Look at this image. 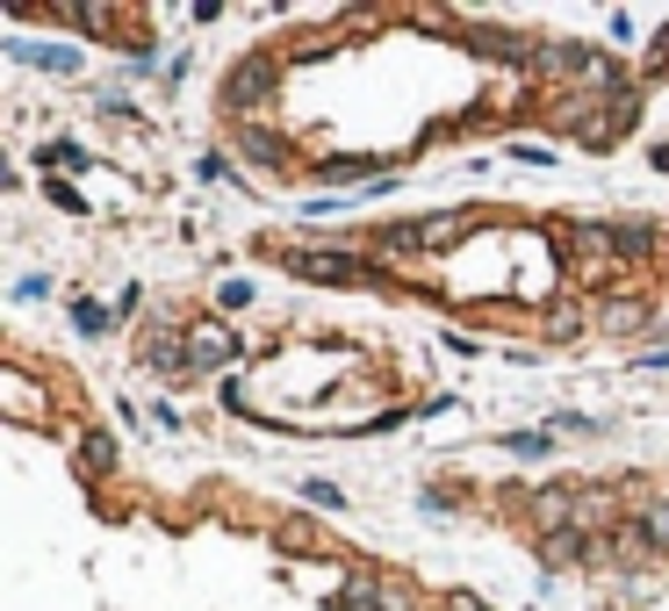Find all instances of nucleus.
<instances>
[{
    "label": "nucleus",
    "instance_id": "obj_23",
    "mask_svg": "<svg viewBox=\"0 0 669 611\" xmlns=\"http://www.w3.org/2000/svg\"><path fill=\"white\" fill-rule=\"evenodd\" d=\"M252 302V281H223V310H246Z\"/></svg>",
    "mask_w": 669,
    "mask_h": 611
},
{
    "label": "nucleus",
    "instance_id": "obj_26",
    "mask_svg": "<svg viewBox=\"0 0 669 611\" xmlns=\"http://www.w3.org/2000/svg\"><path fill=\"white\" fill-rule=\"evenodd\" d=\"M656 166H662V173H669V144H662V151H656Z\"/></svg>",
    "mask_w": 669,
    "mask_h": 611
},
{
    "label": "nucleus",
    "instance_id": "obj_3",
    "mask_svg": "<svg viewBox=\"0 0 669 611\" xmlns=\"http://www.w3.org/2000/svg\"><path fill=\"white\" fill-rule=\"evenodd\" d=\"M238 360V331L231 324H194L188 331V367L180 374H217V367Z\"/></svg>",
    "mask_w": 669,
    "mask_h": 611
},
{
    "label": "nucleus",
    "instance_id": "obj_6",
    "mask_svg": "<svg viewBox=\"0 0 669 611\" xmlns=\"http://www.w3.org/2000/svg\"><path fill=\"white\" fill-rule=\"evenodd\" d=\"M561 244H569L576 259H598V267H619V252H612V223H561Z\"/></svg>",
    "mask_w": 669,
    "mask_h": 611
},
{
    "label": "nucleus",
    "instance_id": "obj_11",
    "mask_svg": "<svg viewBox=\"0 0 669 611\" xmlns=\"http://www.w3.org/2000/svg\"><path fill=\"white\" fill-rule=\"evenodd\" d=\"M273 547H281V554H288V547H296V554H317L324 532H317L310 518H281V525H273Z\"/></svg>",
    "mask_w": 669,
    "mask_h": 611
},
{
    "label": "nucleus",
    "instance_id": "obj_14",
    "mask_svg": "<svg viewBox=\"0 0 669 611\" xmlns=\"http://www.w3.org/2000/svg\"><path fill=\"white\" fill-rule=\"evenodd\" d=\"M375 252H389V259L425 252V244H418V223H382V231H375Z\"/></svg>",
    "mask_w": 669,
    "mask_h": 611
},
{
    "label": "nucleus",
    "instance_id": "obj_7",
    "mask_svg": "<svg viewBox=\"0 0 669 611\" xmlns=\"http://www.w3.org/2000/svg\"><path fill=\"white\" fill-rule=\"evenodd\" d=\"M598 554V532H540V561L547 569H576Z\"/></svg>",
    "mask_w": 669,
    "mask_h": 611
},
{
    "label": "nucleus",
    "instance_id": "obj_27",
    "mask_svg": "<svg viewBox=\"0 0 669 611\" xmlns=\"http://www.w3.org/2000/svg\"><path fill=\"white\" fill-rule=\"evenodd\" d=\"M656 51H662V58H669V29H662V43H656Z\"/></svg>",
    "mask_w": 669,
    "mask_h": 611
},
{
    "label": "nucleus",
    "instance_id": "obj_2",
    "mask_svg": "<svg viewBox=\"0 0 669 611\" xmlns=\"http://www.w3.org/2000/svg\"><path fill=\"white\" fill-rule=\"evenodd\" d=\"M288 267H296L302 281H324V288H368V281H382V273H375L368 259H353V252H288Z\"/></svg>",
    "mask_w": 669,
    "mask_h": 611
},
{
    "label": "nucleus",
    "instance_id": "obj_24",
    "mask_svg": "<svg viewBox=\"0 0 669 611\" xmlns=\"http://www.w3.org/2000/svg\"><path fill=\"white\" fill-rule=\"evenodd\" d=\"M375 611H410V590H382V604Z\"/></svg>",
    "mask_w": 669,
    "mask_h": 611
},
{
    "label": "nucleus",
    "instance_id": "obj_25",
    "mask_svg": "<svg viewBox=\"0 0 669 611\" xmlns=\"http://www.w3.org/2000/svg\"><path fill=\"white\" fill-rule=\"evenodd\" d=\"M447 611H490V604H476V598H447Z\"/></svg>",
    "mask_w": 669,
    "mask_h": 611
},
{
    "label": "nucleus",
    "instance_id": "obj_16",
    "mask_svg": "<svg viewBox=\"0 0 669 611\" xmlns=\"http://www.w3.org/2000/svg\"><path fill=\"white\" fill-rule=\"evenodd\" d=\"M382 575H368V569H353V575H346V583H339V604H382Z\"/></svg>",
    "mask_w": 669,
    "mask_h": 611
},
{
    "label": "nucleus",
    "instance_id": "obj_22",
    "mask_svg": "<svg viewBox=\"0 0 669 611\" xmlns=\"http://www.w3.org/2000/svg\"><path fill=\"white\" fill-rule=\"evenodd\" d=\"M375 159H324V180H368Z\"/></svg>",
    "mask_w": 669,
    "mask_h": 611
},
{
    "label": "nucleus",
    "instance_id": "obj_19",
    "mask_svg": "<svg viewBox=\"0 0 669 611\" xmlns=\"http://www.w3.org/2000/svg\"><path fill=\"white\" fill-rule=\"evenodd\" d=\"M37 159H43V166H72V173H87V151L72 144V137H58V144H43Z\"/></svg>",
    "mask_w": 669,
    "mask_h": 611
},
{
    "label": "nucleus",
    "instance_id": "obj_21",
    "mask_svg": "<svg viewBox=\"0 0 669 611\" xmlns=\"http://www.w3.org/2000/svg\"><path fill=\"white\" fill-rule=\"evenodd\" d=\"M72 324H80L87 339H101V331H109V310H101V302H72Z\"/></svg>",
    "mask_w": 669,
    "mask_h": 611
},
{
    "label": "nucleus",
    "instance_id": "obj_5",
    "mask_svg": "<svg viewBox=\"0 0 669 611\" xmlns=\"http://www.w3.org/2000/svg\"><path fill=\"white\" fill-rule=\"evenodd\" d=\"M231 144L246 151L252 166H267V173H281V166H288V137L267 130V122H231Z\"/></svg>",
    "mask_w": 669,
    "mask_h": 611
},
{
    "label": "nucleus",
    "instance_id": "obj_17",
    "mask_svg": "<svg viewBox=\"0 0 669 611\" xmlns=\"http://www.w3.org/2000/svg\"><path fill=\"white\" fill-rule=\"evenodd\" d=\"M296 497L310 503V511H346V489H339V482H324V475H310V482L296 489Z\"/></svg>",
    "mask_w": 669,
    "mask_h": 611
},
{
    "label": "nucleus",
    "instance_id": "obj_15",
    "mask_svg": "<svg viewBox=\"0 0 669 611\" xmlns=\"http://www.w3.org/2000/svg\"><path fill=\"white\" fill-rule=\"evenodd\" d=\"M633 525L648 532V547H662V554H669V497H648V503H641V518H633Z\"/></svg>",
    "mask_w": 669,
    "mask_h": 611
},
{
    "label": "nucleus",
    "instance_id": "obj_1",
    "mask_svg": "<svg viewBox=\"0 0 669 611\" xmlns=\"http://www.w3.org/2000/svg\"><path fill=\"white\" fill-rule=\"evenodd\" d=\"M273 87H281V58L273 51H246L231 72H223V116L231 122H252V109H267Z\"/></svg>",
    "mask_w": 669,
    "mask_h": 611
},
{
    "label": "nucleus",
    "instance_id": "obj_18",
    "mask_svg": "<svg viewBox=\"0 0 669 611\" xmlns=\"http://www.w3.org/2000/svg\"><path fill=\"white\" fill-rule=\"evenodd\" d=\"M605 331H619V339H633V331H648L641 302H612V310H605Z\"/></svg>",
    "mask_w": 669,
    "mask_h": 611
},
{
    "label": "nucleus",
    "instance_id": "obj_10",
    "mask_svg": "<svg viewBox=\"0 0 669 611\" xmlns=\"http://www.w3.org/2000/svg\"><path fill=\"white\" fill-rule=\"evenodd\" d=\"M468 231H476V217H468V209H439V217L418 223V244L432 252V244H453V238H468Z\"/></svg>",
    "mask_w": 669,
    "mask_h": 611
},
{
    "label": "nucleus",
    "instance_id": "obj_13",
    "mask_svg": "<svg viewBox=\"0 0 669 611\" xmlns=\"http://www.w3.org/2000/svg\"><path fill=\"white\" fill-rule=\"evenodd\" d=\"M605 554H619V561H641V554H656V547H648V532L641 525H612V532H605Z\"/></svg>",
    "mask_w": 669,
    "mask_h": 611
},
{
    "label": "nucleus",
    "instance_id": "obj_9",
    "mask_svg": "<svg viewBox=\"0 0 669 611\" xmlns=\"http://www.w3.org/2000/svg\"><path fill=\"white\" fill-rule=\"evenodd\" d=\"M8 58H22V66H43V72H72V66H80L66 43H29V37H8Z\"/></svg>",
    "mask_w": 669,
    "mask_h": 611
},
{
    "label": "nucleus",
    "instance_id": "obj_4",
    "mask_svg": "<svg viewBox=\"0 0 669 611\" xmlns=\"http://www.w3.org/2000/svg\"><path fill=\"white\" fill-rule=\"evenodd\" d=\"M116 461H123V447H116V432H101V424H87V432L72 439V468H80L87 482L116 475Z\"/></svg>",
    "mask_w": 669,
    "mask_h": 611
},
{
    "label": "nucleus",
    "instance_id": "obj_20",
    "mask_svg": "<svg viewBox=\"0 0 669 611\" xmlns=\"http://www.w3.org/2000/svg\"><path fill=\"white\" fill-rule=\"evenodd\" d=\"M505 447L519 453V461H547V453H555V439H547V432H511Z\"/></svg>",
    "mask_w": 669,
    "mask_h": 611
},
{
    "label": "nucleus",
    "instance_id": "obj_8",
    "mask_svg": "<svg viewBox=\"0 0 669 611\" xmlns=\"http://www.w3.org/2000/svg\"><path fill=\"white\" fill-rule=\"evenodd\" d=\"M0 395H8V418L14 424H43V418H51V410H43V395L29 389L22 367H8V374H0Z\"/></svg>",
    "mask_w": 669,
    "mask_h": 611
},
{
    "label": "nucleus",
    "instance_id": "obj_12",
    "mask_svg": "<svg viewBox=\"0 0 669 611\" xmlns=\"http://www.w3.org/2000/svg\"><path fill=\"white\" fill-rule=\"evenodd\" d=\"M612 252H619V267H627V259H648L656 252V231H648V223H612Z\"/></svg>",
    "mask_w": 669,
    "mask_h": 611
}]
</instances>
